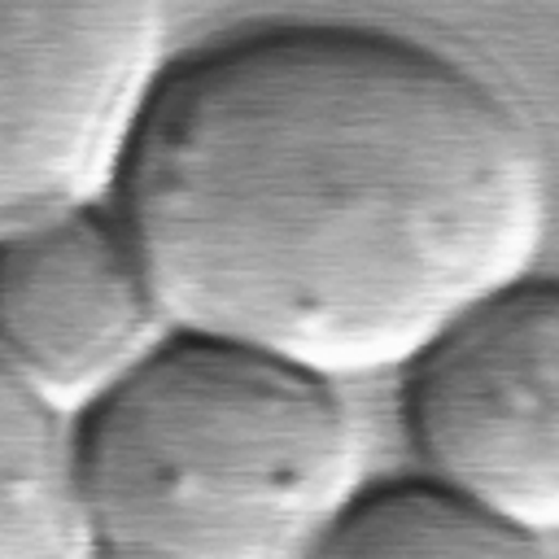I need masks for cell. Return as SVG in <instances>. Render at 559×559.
Segmentation results:
<instances>
[{"label":"cell","instance_id":"52a82bcc","mask_svg":"<svg viewBox=\"0 0 559 559\" xmlns=\"http://www.w3.org/2000/svg\"><path fill=\"white\" fill-rule=\"evenodd\" d=\"M310 559H559L550 542L528 537L441 485H367Z\"/></svg>","mask_w":559,"mask_h":559},{"label":"cell","instance_id":"6da1fadb","mask_svg":"<svg viewBox=\"0 0 559 559\" xmlns=\"http://www.w3.org/2000/svg\"><path fill=\"white\" fill-rule=\"evenodd\" d=\"M114 210L175 332L345 384L406 371L533 275L550 162L472 61L362 22H271L170 61Z\"/></svg>","mask_w":559,"mask_h":559},{"label":"cell","instance_id":"8992f818","mask_svg":"<svg viewBox=\"0 0 559 559\" xmlns=\"http://www.w3.org/2000/svg\"><path fill=\"white\" fill-rule=\"evenodd\" d=\"M0 559H92L74 424L0 367Z\"/></svg>","mask_w":559,"mask_h":559},{"label":"cell","instance_id":"5b68a950","mask_svg":"<svg viewBox=\"0 0 559 559\" xmlns=\"http://www.w3.org/2000/svg\"><path fill=\"white\" fill-rule=\"evenodd\" d=\"M170 332L114 205L0 240V367L66 424L100 406Z\"/></svg>","mask_w":559,"mask_h":559},{"label":"cell","instance_id":"7a4b0ae2","mask_svg":"<svg viewBox=\"0 0 559 559\" xmlns=\"http://www.w3.org/2000/svg\"><path fill=\"white\" fill-rule=\"evenodd\" d=\"M74 463L92 559H310L367 489L336 380L201 332L74 424Z\"/></svg>","mask_w":559,"mask_h":559},{"label":"cell","instance_id":"277c9868","mask_svg":"<svg viewBox=\"0 0 559 559\" xmlns=\"http://www.w3.org/2000/svg\"><path fill=\"white\" fill-rule=\"evenodd\" d=\"M402 419L424 480L559 537V275H524L459 314L406 371Z\"/></svg>","mask_w":559,"mask_h":559},{"label":"cell","instance_id":"3957f363","mask_svg":"<svg viewBox=\"0 0 559 559\" xmlns=\"http://www.w3.org/2000/svg\"><path fill=\"white\" fill-rule=\"evenodd\" d=\"M170 61L162 4H0V240L114 205Z\"/></svg>","mask_w":559,"mask_h":559}]
</instances>
